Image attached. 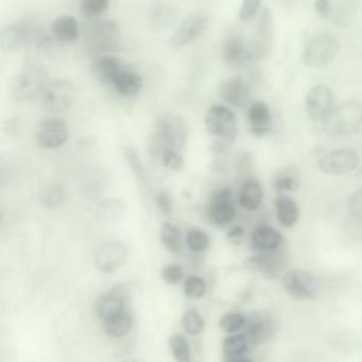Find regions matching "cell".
<instances>
[{
  "instance_id": "6da1fadb",
  "label": "cell",
  "mask_w": 362,
  "mask_h": 362,
  "mask_svg": "<svg viewBox=\"0 0 362 362\" xmlns=\"http://www.w3.org/2000/svg\"><path fill=\"white\" fill-rule=\"evenodd\" d=\"M322 122L323 130L330 136L355 134L362 127V103L354 100L339 103Z\"/></svg>"
},
{
  "instance_id": "7a4b0ae2",
  "label": "cell",
  "mask_w": 362,
  "mask_h": 362,
  "mask_svg": "<svg viewBox=\"0 0 362 362\" xmlns=\"http://www.w3.org/2000/svg\"><path fill=\"white\" fill-rule=\"evenodd\" d=\"M41 25L30 18L16 21L4 27L0 35V45L3 50H18L23 48L42 46L45 43Z\"/></svg>"
},
{
  "instance_id": "3957f363",
  "label": "cell",
  "mask_w": 362,
  "mask_h": 362,
  "mask_svg": "<svg viewBox=\"0 0 362 362\" xmlns=\"http://www.w3.org/2000/svg\"><path fill=\"white\" fill-rule=\"evenodd\" d=\"M49 84V74L41 63H28L14 77L11 95L14 100L29 101L41 96Z\"/></svg>"
},
{
  "instance_id": "277c9868",
  "label": "cell",
  "mask_w": 362,
  "mask_h": 362,
  "mask_svg": "<svg viewBox=\"0 0 362 362\" xmlns=\"http://www.w3.org/2000/svg\"><path fill=\"white\" fill-rule=\"evenodd\" d=\"M189 126L182 116L175 113H165L156 124L154 141L163 151L167 149L181 151L188 141ZM162 151V152H163Z\"/></svg>"
},
{
  "instance_id": "5b68a950",
  "label": "cell",
  "mask_w": 362,
  "mask_h": 362,
  "mask_svg": "<svg viewBox=\"0 0 362 362\" xmlns=\"http://www.w3.org/2000/svg\"><path fill=\"white\" fill-rule=\"evenodd\" d=\"M205 126L209 135L218 143L230 146L237 136V118L234 112L226 105H215L207 110Z\"/></svg>"
},
{
  "instance_id": "8992f818",
  "label": "cell",
  "mask_w": 362,
  "mask_h": 362,
  "mask_svg": "<svg viewBox=\"0 0 362 362\" xmlns=\"http://www.w3.org/2000/svg\"><path fill=\"white\" fill-rule=\"evenodd\" d=\"M340 43L330 33H319L311 37L303 54V61L309 67H321L329 64L338 56Z\"/></svg>"
},
{
  "instance_id": "52a82bcc",
  "label": "cell",
  "mask_w": 362,
  "mask_h": 362,
  "mask_svg": "<svg viewBox=\"0 0 362 362\" xmlns=\"http://www.w3.org/2000/svg\"><path fill=\"white\" fill-rule=\"evenodd\" d=\"M120 28L111 20L96 21L86 33V45L92 52H109L119 48Z\"/></svg>"
},
{
  "instance_id": "ba28073f",
  "label": "cell",
  "mask_w": 362,
  "mask_h": 362,
  "mask_svg": "<svg viewBox=\"0 0 362 362\" xmlns=\"http://www.w3.org/2000/svg\"><path fill=\"white\" fill-rule=\"evenodd\" d=\"M315 10L322 20L327 21L339 28H346L357 18L358 4L351 0H317Z\"/></svg>"
},
{
  "instance_id": "9c48e42d",
  "label": "cell",
  "mask_w": 362,
  "mask_h": 362,
  "mask_svg": "<svg viewBox=\"0 0 362 362\" xmlns=\"http://www.w3.org/2000/svg\"><path fill=\"white\" fill-rule=\"evenodd\" d=\"M211 22V13L206 10H196L188 14L173 33L170 45L173 48H182L194 42L206 30Z\"/></svg>"
},
{
  "instance_id": "30bf717a",
  "label": "cell",
  "mask_w": 362,
  "mask_h": 362,
  "mask_svg": "<svg viewBox=\"0 0 362 362\" xmlns=\"http://www.w3.org/2000/svg\"><path fill=\"white\" fill-rule=\"evenodd\" d=\"M283 285L285 291L294 300H315L320 294V284L315 275L306 271H288L283 277Z\"/></svg>"
},
{
  "instance_id": "8fae6325",
  "label": "cell",
  "mask_w": 362,
  "mask_h": 362,
  "mask_svg": "<svg viewBox=\"0 0 362 362\" xmlns=\"http://www.w3.org/2000/svg\"><path fill=\"white\" fill-rule=\"evenodd\" d=\"M76 97V88L67 79H57L49 82L41 95L42 105L49 112H63L73 105Z\"/></svg>"
},
{
  "instance_id": "7c38bea8",
  "label": "cell",
  "mask_w": 362,
  "mask_h": 362,
  "mask_svg": "<svg viewBox=\"0 0 362 362\" xmlns=\"http://www.w3.org/2000/svg\"><path fill=\"white\" fill-rule=\"evenodd\" d=\"M69 137L66 122L58 117L47 118L40 122L35 132L37 146L43 149L54 150L63 147Z\"/></svg>"
},
{
  "instance_id": "4fadbf2b",
  "label": "cell",
  "mask_w": 362,
  "mask_h": 362,
  "mask_svg": "<svg viewBox=\"0 0 362 362\" xmlns=\"http://www.w3.org/2000/svg\"><path fill=\"white\" fill-rule=\"evenodd\" d=\"M359 165V156L353 149H339L322 156L317 163L321 173L329 175H345Z\"/></svg>"
},
{
  "instance_id": "5bb4252c",
  "label": "cell",
  "mask_w": 362,
  "mask_h": 362,
  "mask_svg": "<svg viewBox=\"0 0 362 362\" xmlns=\"http://www.w3.org/2000/svg\"><path fill=\"white\" fill-rule=\"evenodd\" d=\"M209 221L217 226H226L236 217L234 196L230 188L216 192L209 201L207 211Z\"/></svg>"
},
{
  "instance_id": "9a60e30c",
  "label": "cell",
  "mask_w": 362,
  "mask_h": 362,
  "mask_svg": "<svg viewBox=\"0 0 362 362\" xmlns=\"http://www.w3.org/2000/svg\"><path fill=\"white\" fill-rule=\"evenodd\" d=\"M128 259V249L120 241H105L95 253V264L103 273H112Z\"/></svg>"
},
{
  "instance_id": "2e32d148",
  "label": "cell",
  "mask_w": 362,
  "mask_h": 362,
  "mask_svg": "<svg viewBox=\"0 0 362 362\" xmlns=\"http://www.w3.org/2000/svg\"><path fill=\"white\" fill-rule=\"evenodd\" d=\"M334 107V96L328 86L317 84L313 86L305 98V109L310 119L323 122Z\"/></svg>"
},
{
  "instance_id": "e0dca14e",
  "label": "cell",
  "mask_w": 362,
  "mask_h": 362,
  "mask_svg": "<svg viewBox=\"0 0 362 362\" xmlns=\"http://www.w3.org/2000/svg\"><path fill=\"white\" fill-rule=\"evenodd\" d=\"M220 98L230 107L243 109L251 101V88L243 77H230L223 80L218 88Z\"/></svg>"
},
{
  "instance_id": "ac0fdd59",
  "label": "cell",
  "mask_w": 362,
  "mask_h": 362,
  "mask_svg": "<svg viewBox=\"0 0 362 362\" xmlns=\"http://www.w3.org/2000/svg\"><path fill=\"white\" fill-rule=\"evenodd\" d=\"M129 290L126 285L116 286L109 293L103 294L97 300L96 313L100 319L107 322L126 311Z\"/></svg>"
},
{
  "instance_id": "d6986e66",
  "label": "cell",
  "mask_w": 362,
  "mask_h": 362,
  "mask_svg": "<svg viewBox=\"0 0 362 362\" xmlns=\"http://www.w3.org/2000/svg\"><path fill=\"white\" fill-rule=\"evenodd\" d=\"M221 56L224 62L232 67H243L255 60L253 50L237 37H228L222 44Z\"/></svg>"
},
{
  "instance_id": "ffe728a7",
  "label": "cell",
  "mask_w": 362,
  "mask_h": 362,
  "mask_svg": "<svg viewBox=\"0 0 362 362\" xmlns=\"http://www.w3.org/2000/svg\"><path fill=\"white\" fill-rule=\"evenodd\" d=\"M124 67L126 65L120 59L111 54H101L95 58L90 64V73L99 83L113 86L116 78Z\"/></svg>"
},
{
  "instance_id": "44dd1931",
  "label": "cell",
  "mask_w": 362,
  "mask_h": 362,
  "mask_svg": "<svg viewBox=\"0 0 362 362\" xmlns=\"http://www.w3.org/2000/svg\"><path fill=\"white\" fill-rule=\"evenodd\" d=\"M245 337L250 344L260 345L270 341L279 332V323L272 317H255L247 320Z\"/></svg>"
},
{
  "instance_id": "7402d4cb",
  "label": "cell",
  "mask_w": 362,
  "mask_h": 362,
  "mask_svg": "<svg viewBox=\"0 0 362 362\" xmlns=\"http://www.w3.org/2000/svg\"><path fill=\"white\" fill-rule=\"evenodd\" d=\"M283 243V235L272 226H259L252 232V249L258 254L274 253L279 251Z\"/></svg>"
},
{
  "instance_id": "603a6c76",
  "label": "cell",
  "mask_w": 362,
  "mask_h": 362,
  "mask_svg": "<svg viewBox=\"0 0 362 362\" xmlns=\"http://www.w3.org/2000/svg\"><path fill=\"white\" fill-rule=\"evenodd\" d=\"M272 114L270 107L264 101H255L247 110L250 132L254 136H267L272 130Z\"/></svg>"
},
{
  "instance_id": "cb8c5ba5",
  "label": "cell",
  "mask_w": 362,
  "mask_h": 362,
  "mask_svg": "<svg viewBox=\"0 0 362 362\" xmlns=\"http://www.w3.org/2000/svg\"><path fill=\"white\" fill-rule=\"evenodd\" d=\"M257 35L258 40L256 41L255 45L251 48L255 59H260L267 56V52L270 50L273 37H274L273 14L269 8L264 7L260 12L257 24Z\"/></svg>"
},
{
  "instance_id": "d4e9b609",
  "label": "cell",
  "mask_w": 362,
  "mask_h": 362,
  "mask_svg": "<svg viewBox=\"0 0 362 362\" xmlns=\"http://www.w3.org/2000/svg\"><path fill=\"white\" fill-rule=\"evenodd\" d=\"M274 253L257 254L252 256L247 260V267L255 272L260 273L269 279H275L279 276V272L284 266L285 258L281 254Z\"/></svg>"
},
{
  "instance_id": "484cf974",
  "label": "cell",
  "mask_w": 362,
  "mask_h": 362,
  "mask_svg": "<svg viewBox=\"0 0 362 362\" xmlns=\"http://www.w3.org/2000/svg\"><path fill=\"white\" fill-rule=\"evenodd\" d=\"M54 37L63 43H74L80 37V24L74 16H60L52 25Z\"/></svg>"
},
{
  "instance_id": "4316f807",
  "label": "cell",
  "mask_w": 362,
  "mask_h": 362,
  "mask_svg": "<svg viewBox=\"0 0 362 362\" xmlns=\"http://www.w3.org/2000/svg\"><path fill=\"white\" fill-rule=\"evenodd\" d=\"M264 200V188L257 180L251 179L241 186L238 202L245 211H254L259 209Z\"/></svg>"
},
{
  "instance_id": "83f0119b",
  "label": "cell",
  "mask_w": 362,
  "mask_h": 362,
  "mask_svg": "<svg viewBox=\"0 0 362 362\" xmlns=\"http://www.w3.org/2000/svg\"><path fill=\"white\" fill-rule=\"evenodd\" d=\"M143 86L144 81L141 75L127 66L122 69L113 83L116 92L122 97L136 96L141 92Z\"/></svg>"
},
{
  "instance_id": "f1b7e54d",
  "label": "cell",
  "mask_w": 362,
  "mask_h": 362,
  "mask_svg": "<svg viewBox=\"0 0 362 362\" xmlns=\"http://www.w3.org/2000/svg\"><path fill=\"white\" fill-rule=\"evenodd\" d=\"M273 188L277 192H292L300 186V173L294 165L284 167L273 177Z\"/></svg>"
},
{
  "instance_id": "f546056e",
  "label": "cell",
  "mask_w": 362,
  "mask_h": 362,
  "mask_svg": "<svg viewBox=\"0 0 362 362\" xmlns=\"http://www.w3.org/2000/svg\"><path fill=\"white\" fill-rule=\"evenodd\" d=\"M275 214L284 228H292L298 221L300 209L293 199L288 196H279L275 200Z\"/></svg>"
},
{
  "instance_id": "4dcf8cb0",
  "label": "cell",
  "mask_w": 362,
  "mask_h": 362,
  "mask_svg": "<svg viewBox=\"0 0 362 362\" xmlns=\"http://www.w3.org/2000/svg\"><path fill=\"white\" fill-rule=\"evenodd\" d=\"M124 156L127 164L130 167L133 177L139 182V186L143 188L144 192L147 194L150 190L149 177H148L147 171L144 167L143 160H141L139 152L131 146H127L124 149Z\"/></svg>"
},
{
  "instance_id": "1f68e13d",
  "label": "cell",
  "mask_w": 362,
  "mask_h": 362,
  "mask_svg": "<svg viewBox=\"0 0 362 362\" xmlns=\"http://www.w3.org/2000/svg\"><path fill=\"white\" fill-rule=\"evenodd\" d=\"M249 340L245 334H235L226 337L222 343L224 362H230L237 358L245 357L249 349Z\"/></svg>"
},
{
  "instance_id": "d6a6232c",
  "label": "cell",
  "mask_w": 362,
  "mask_h": 362,
  "mask_svg": "<svg viewBox=\"0 0 362 362\" xmlns=\"http://www.w3.org/2000/svg\"><path fill=\"white\" fill-rule=\"evenodd\" d=\"M177 8L173 4L156 3L151 6L149 18L153 27H167L177 18Z\"/></svg>"
},
{
  "instance_id": "836d02e7",
  "label": "cell",
  "mask_w": 362,
  "mask_h": 362,
  "mask_svg": "<svg viewBox=\"0 0 362 362\" xmlns=\"http://www.w3.org/2000/svg\"><path fill=\"white\" fill-rule=\"evenodd\" d=\"M39 200L46 209H57L64 204L66 194L60 184H49L40 192Z\"/></svg>"
},
{
  "instance_id": "e575fe53",
  "label": "cell",
  "mask_w": 362,
  "mask_h": 362,
  "mask_svg": "<svg viewBox=\"0 0 362 362\" xmlns=\"http://www.w3.org/2000/svg\"><path fill=\"white\" fill-rule=\"evenodd\" d=\"M134 323L132 315L124 311L122 315L105 322V329L109 336L113 338H122L131 332Z\"/></svg>"
},
{
  "instance_id": "d590c367",
  "label": "cell",
  "mask_w": 362,
  "mask_h": 362,
  "mask_svg": "<svg viewBox=\"0 0 362 362\" xmlns=\"http://www.w3.org/2000/svg\"><path fill=\"white\" fill-rule=\"evenodd\" d=\"M160 243L170 253H179L181 250V230L171 222H164L160 226Z\"/></svg>"
},
{
  "instance_id": "8d00e7d4",
  "label": "cell",
  "mask_w": 362,
  "mask_h": 362,
  "mask_svg": "<svg viewBox=\"0 0 362 362\" xmlns=\"http://www.w3.org/2000/svg\"><path fill=\"white\" fill-rule=\"evenodd\" d=\"M126 206L117 199H107L99 204L97 213L101 220L107 222H116L124 217Z\"/></svg>"
},
{
  "instance_id": "74e56055",
  "label": "cell",
  "mask_w": 362,
  "mask_h": 362,
  "mask_svg": "<svg viewBox=\"0 0 362 362\" xmlns=\"http://www.w3.org/2000/svg\"><path fill=\"white\" fill-rule=\"evenodd\" d=\"M169 347L177 362H192L189 343L185 337L182 334H173L169 338Z\"/></svg>"
},
{
  "instance_id": "f35d334b",
  "label": "cell",
  "mask_w": 362,
  "mask_h": 362,
  "mask_svg": "<svg viewBox=\"0 0 362 362\" xmlns=\"http://www.w3.org/2000/svg\"><path fill=\"white\" fill-rule=\"evenodd\" d=\"M247 317L241 313H236V311L228 313L222 315L219 322V325L222 330L228 332V334H233L247 327Z\"/></svg>"
},
{
  "instance_id": "ab89813d",
  "label": "cell",
  "mask_w": 362,
  "mask_h": 362,
  "mask_svg": "<svg viewBox=\"0 0 362 362\" xmlns=\"http://www.w3.org/2000/svg\"><path fill=\"white\" fill-rule=\"evenodd\" d=\"M209 236L206 232L200 228H190L186 235V243L188 247L194 253H202L206 251L209 245Z\"/></svg>"
},
{
  "instance_id": "60d3db41",
  "label": "cell",
  "mask_w": 362,
  "mask_h": 362,
  "mask_svg": "<svg viewBox=\"0 0 362 362\" xmlns=\"http://www.w3.org/2000/svg\"><path fill=\"white\" fill-rule=\"evenodd\" d=\"M182 325L190 336H198L204 329L205 324L198 311L188 310L182 317Z\"/></svg>"
},
{
  "instance_id": "b9f144b4",
  "label": "cell",
  "mask_w": 362,
  "mask_h": 362,
  "mask_svg": "<svg viewBox=\"0 0 362 362\" xmlns=\"http://www.w3.org/2000/svg\"><path fill=\"white\" fill-rule=\"evenodd\" d=\"M206 289L207 285L204 279L194 275L188 277L184 283V293L187 298L194 300L203 298L206 293Z\"/></svg>"
},
{
  "instance_id": "7bdbcfd3",
  "label": "cell",
  "mask_w": 362,
  "mask_h": 362,
  "mask_svg": "<svg viewBox=\"0 0 362 362\" xmlns=\"http://www.w3.org/2000/svg\"><path fill=\"white\" fill-rule=\"evenodd\" d=\"M163 166L169 171L179 173L185 166V160L179 151L167 149L162 152Z\"/></svg>"
},
{
  "instance_id": "ee69618b",
  "label": "cell",
  "mask_w": 362,
  "mask_h": 362,
  "mask_svg": "<svg viewBox=\"0 0 362 362\" xmlns=\"http://www.w3.org/2000/svg\"><path fill=\"white\" fill-rule=\"evenodd\" d=\"M109 5L107 0H83L81 3V11L84 16L93 18L105 13Z\"/></svg>"
},
{
  "instance_id": "f6af8a7d",
  "label": "cell",
  "mask_w": 362,
  "mask_h": 362,
  "mask_svg": "<svg viewBox=\"0 0 362 362\" xmlns=\"http://www.w3.org/2000/svg\"><path fill=\"white\" fill-rule=\"evenodd\" d=\"M260 6H262V4L258 0H245V1H243L240 9H239V20L243 23L253 20L254 16L259 11Z\"/></svg>"
},
{
  "instance_id": "bcb514c9",
  "label": "cell",
  "mask_w": 362,
  "mask_h": 362,
  "mask_svg": "<svg viewBox=\"0 0 362 362\" xmlns=\"http://www.w3.org/2000/svg\"><path fill=\"white\" fill-rule=\"evenodd\" d=\"M184 276L183 268L180 264H171L164 267L162 271V277L169 285H175L182 281Z\"/></svg>"
},
{
  "instance_id": "7dc6e473",
  "label": "cell",
  "mask_w": 362,
  "mask_h": 362,
  "mask_svg": "<svg viewBox=\"0 0 362 362\" xmlns=\"http://www.w3.org/2000/svg\"><path fill=\"white\" fill-rule=\"evenodd\" d=\"M349 211L351 217L362 221V188L354 192L349 198Z\"/></svg>"
},
{
  "instance_id": "c3c4849f",
  "label": "cell",
  "mask_w": 362,
  "mask_h": 362,
  "mask_svg": "<svg viewBox=\"0 0 362 362\" xmlns=\"http://www.w3.org/2000/svg\"><path fill=\"white\" fill-rule=\"evenodd\" d=\"M156 203L158 209L162 211L164 215H171L173 211V201L170 194L166 190H160L156 194Z\"/></svg>"
},
{
  "instance_id": "681fc988",
  "label": "cell",
  "mask_w": 362,
  "mask_h": 362,
  "mask_svg": "<svg viewBox=\"0 0 362 362\" xmlns=\"http://www.w3.org/2000/svg\"><path fill=\"white\" fill-rule=\"evenodd\" d=\"M254 160L251 152L241 151L239 152L236 158V169L240 173H251L253 169Z\"/></svg>"
},
{
  "instance_id": "f907efd6",
  "label": "cell",
  "mask_w": 362,
  "mask_h": 362,
  "mask_svg": "<svg viewBox=\"0 0 362 362\" xmlns=\"http://www.w3.org/2000/svg\"><path fill=\"white\" fill-rule=\"evenodd\" d=\"M243 235H245L243 228H241V226H237L228 230V240L232 241V243H240L241 239H243Z\"/></svg>"
},
{
  "instance_id": "816d5d0a",
  "label": "cell",
  "mask_w": 362,
  "mask_h": 362,
  "mask_svg": "<svg viewBox=\"0 0 362 362\" xmlns=\"http://www.w3.org/2000/svg\"><path fill=\"white\" fill-rule=\"evenodd\" d=\"M230 362H253L251 359L247 357L237 358V359L232 360Z\"/></svg>"
},
{
  "instance_id": "f5cc1de1",
  "label": "cell",
  "mask_w": 362,
  "mask_h": 362,
  "mask_svg": "<svg viewBox=\"0 0 362 362\" xmlns=\"http://www.w3.org/2000/svg\"><path fill=\"white\" fill-rule=\"evenodd\" d=\"M122 362H145L144 360H139V359H126L122 360Z\"/></svg>"
}]
</instances>
